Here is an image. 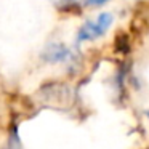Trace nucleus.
Here are the masks:
<instances>
[{
    "label": "nucleus",
    "mask_w": 149,
    "mask_h": 149,
    "mask_svg": "<svg viewBox=\"0 0 149 149\" xmlns=\"http://www.w3.org/2000/svg\"><path fill=\"white\" fill-rule=\"evenodd\" d=\"M69 56H71L69 50L64 48L63 45H52L45 52L43 58H45V61H48V63H63V61H66Z\"/></svg>",
    "instance_id": "2"
},
{
    "label": "nucleus",
    "mask_w": 149,
    "mask_h": 149,
    "mask_svg": "<svg viewBox=\"0 0 149 149\" xmlns=\"http://www.w3.org/2000/svg\"><path fill=\"white\" fill-rule=\"evenodd\" d=\"M112 24V15L111 13H101L98 16L96 21H88L82 26V29L79 31L77 40L79 42H85V40H95L98 37H101L109 26Z\"/></svg>",
    "instance_id": "1"
}]
</instances>
